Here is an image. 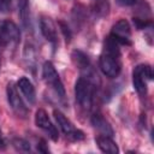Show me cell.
<instances>
[{
	"label": "cell",
	"mask_w": 154,
	"mask_h": 154,
	"mask_svg": "<svg viewBox=\"0 0 154 154\" xmlns=\"http://www.w3.org/2000/svg\"><path fill=\"white\" fill-rule=\"evenodd\" d=\"M119 43L113 40L111 36H108L105 40L103 49L99 59L100 69L102 73L109 78H116L119 76L122 70V63H120V49Z\"/></svg>",
	"instance_id": "1"
},
{
	"label": "cell",
	"mask_w": 154,
	"mask_h": 154,
	"mask_svg": "<svg viewBox=\"0 0 154 154\" xmlns=\"http://www.w3.org/2000/svg\"><path fill=\"white\" fill-rule=\"evenodd\" d=\"M96 83L99 84V81H94L85 76H81L75 84L76 101L84 111H89L93 106Z\"/></svg>",
	"instance_id": "2"
},
{
	"label": "cell",
	"mask_w": 154,
	"mask_h": 154,
	"mask_svg": "<svg viewBox=\"0 0 154 154\" xmlns=\"http://www.w3.org/2000/svg\"><path fill=\"white\" fill-rule=\"evenodd\" d=\"M42 77L46 82L47 85H49L53 91L55 93V95L64 100L65 96H66V93H65V88H64V84L54 67V65L51 63V61H46L43 64V67H42Z\"/></svg>",
	"instance_id": "3"
},
{
	"label": "cell",
	"mask_w": 154,
	"mask_h": 154,
	"mask_svg": "<svg viewBox=\"0 0 154 154\" xmlns=\"http://www.w3.org/2000/svg\"><path fill=\"white\" fill-rule=\"evenodd\" d=\"M20 31L17 24L12 20L5 19L0 22V46L11 47L19 42Z\"/></svg>",
	"instance_id": "4"
},
{
	"label": "cell",
	"mask_w": 154,
	"mask_h": 154,
	"mask_svg": "<svg viewBox=\"0 0 154 154\" xmlns=\"http://www.w3.org/2000/svg\"><path fill=\"white\" fill-rule=\"evenodd\" d=\"M153 78L152 67L147 64L137 65L132 71V83L135 89L140 95H146L147 93V84Z\"/></svg>",
	"instance_id": "5"
},
{
	"label": "cell",
	"mask_w": 154,
	"mask_h": 154,
	"mask_svg": "<svg viewBox=\"0 0 154 154\" xmlns=\"http://www.w3.org/2000/svg\"><path fill=\"white\" fill-rule=\"evenodd\" d=\"M53 114H54V118H55L60 130L66 136V138H69L71 141H82V140H84L83 131L75 128V125L71 123V120L69 118H66V116L64 113H61L59 109H54Z\"/></svg>",
	"instance_id": "6"
},
{
	"label": "cell",
	"mask_w": 154,
	"mask_h": 154,
	"mask_svg": "<svg viewBox=\"0 0 154 154\" xmlns=\"http://www.w3.org/2000/svg\"><path fill=\"white\" fill-rule=\"evenodd\" d=\"M6 95H7V101L10 103V107L12 108V111L17 116H19V117H25L28 114V108L24 105L22 97L19 96L18 90H17V87L12 82H10L7 84Z\"/></svg>",
	"instance_id": "7"
},
{
	"label": "cell",
	"mask_w": 154,
	"mask_h": 154,
	"mask_svg": "<svg viewBox=\"0 0 154 154\" xmlns=\"http://www.w3.org/2000/svg\"><path fill=\"white\" fill-rule=\"evenodd\" d=\"M109 36L116 40L119 45H131L130 37H131V28L128 20L125 19H119L111 30Z\"/></svg>",
	"instance_id": "8"
},
{
	"label": "cell",
	"mask_w": 154,
	"mask_h": 154,
	"mask_svg": "<svg viewBox=\"0 0 154 154\" xmlns=\"http://www.w3.org/2000/svg\"><path fill=\"white\" fill-rule=\"evenodd\" d=\"M35 123L40 129H42L45 132H47L48 136L53 141H58V138H59L58 130L52 124V122H51V119H49V117H48V114H47V112L45 109L38 108L36 111V113H35Z\"/></svg>",
	"instance_id": "9"
},
{
	"label": "cell",
	"mask_w": 154,
	"mask_h": 154,
	"mask_svg": "<svg viewBox=\"0 0 154 154\" xmlns=\"http://www.w3.org/2000/svg\"><path fill=\"white\" fill-rule=\"evenodd\" d=\"M40 29L41 34L43 37L52 43L53 47H57L58 45V32H57V26L53 19L48 16H41L40 17Z\"/></svg>",
	"instance_id": "10"
},
{
	"label": "cell",
	"mask_w": 154,
	"mask_h": 154,
	"mask_svg": "<svg viewBox=\"0 0 154 154\" xmlns=\"http://www.w3.org/2000/svg\"><path fill=\"white\" fill-rule=\"evenodd\" d=\"M17 85L19 90L22 91V94L24 95V97L26 99V101L34 105L36 101V91H35V87L31 83V81L26 77H20L17 82Z\"/></svg>",
	"instance_id": "11"
},
{
	"label": "cell",
	"mask_w": 154,
	"mask_h": 154,
	"mask_svg": "<svg viewBox=\"0 0 154 154\" xmlns=\"http://www.w3.org/2000/svg\"><path fill=\"white\" fill-rule=\"evenodd\" d=\"M90 120H91L93 126H94L99 132H101V135L109 136V137H112V136L114 135V131H113L111 124L103 118L102 114L95 113V114L91 116V119H90Z\"/></svg>",
	"instance_id": "12"
},
{
	"label": "cell",
	"mask_w": 154,
	"mask_h": 154,
	"mask_svg": "<svg viewBox=\"0 0 154 154\" xmlns=\"http://www.w3.org/2000/svg\"><path fill=\"white\" fill-rule=\"evenodd\" d=\"M96 144L100 148L101 152L103 153H109V154H117L119 152L116 142L109 137V136H105V135H99L96 138Z\"/></svg>",
	"instance_id": "13"
},
{
	"label": "cell",
	"mask_w": 154,
	"mask_h": 154,
	"mask_svg": "<svg viewBox=\"0 0 154 154\" xmlns=\"http://www.w3.org/2000/svg\"><path fill=\"white\" fill-rule=\"evenodd\" d=\"M71 59H72L73 64H75L82 72L85 71V70H88V69H90V67H93L91 64H90V60H89L88 55H87L85 53H83L82 51H78V49L73 51L72 54H71Z\"/></svg>",
	"instance_id": "14"
},
{
	"label": "cell",
	"mask_w": 154,
	"mask_h": 154,
	"mask_svg": "<svg viewBox=\"0 0 154 154\" xmlns=\"http://www.w3.org/2000/svg\"><path fill=\"white\" fill-rule=\"evenodd\" d=\"M90 7L96 17H106L109 13V1L108 0H90Z\"/></svg>",
	"instance_id": "15"
},
{
	"label": "cell",
	"mask_w": 154,
	"mask_h": 154,
	"mask_svg": "<svg viewBox=\"0 0 154 154\" xmlns=\"http://www.w3.org/2000/svg\"><path fill=\"white\" fill-rule=\"evenodd\" d=\"M19 14L22 23L25 28L30 26V12H29V4L28 0H22L19 4Z\"/></svg>",
	"instance_id": "16"
},
{
	"label": "cell",
	"mask_w": 154,
	"mask_h": 154,
	"mask_svg": "<svg viewBox=\"0 0 154 154\" xmlns=\"http://www.w3.org/2000/svg\"><path fill=\"white\" fill-rule=\"evenodd\" d=\"M22 0H0V12H7L19 6Z\"/></svg>",
	"instance_id": "17"
},
{
	"label": "cell",
	"mask_w": 154,
	"mask_h": 154,
	"mask_svg": "<svg viewBox=\"0 0 154 154\" xmlns=\"http://www.w3.org/2000/svg\"><path fill=\"white\" fill-rule=\"evenodd\" d=\"M12 144L13 147L19 150V152H29L30 150V144L29 142H26L25 140L23 138H13L12 140Z\"/></svg>",
	"instance_id": "18"
},
{
	"label": "cell",
	"mask_w": 154,
	"mask_h": 154,
	"mask_svg": "<svg viewBox=\"0 0 154 154\" xmlns=\"http://www.w3.org/2000/svg\"><path fill=\"white\" fill-rule=\"evenodd\" d=\"M59 26H60V29H61V32L64 34V37H65L66 42H70L72 34H71V30H70V28L67 26V24L64 23L63 20H60V22H59Z\"/></svg>",
	"instance_id": "19"
},
{
	"label": "cell",
	"mask_w": 154,
	"mask_h": 154,
	"mask_svg": "<svg viewBox=\"0 0 154 154\" xmlns=\"http://www.w3.org/2000/svg\"><path fill=\"white\" fill-rule=\"evenodd\" d=\"M37 150L41 152V153H45V154L46 153H49V149H48L45 140H40L38 141V143H37Z\"/></svg>",
	"instance_id": "20"
},
{
	"label": "cell",
	"mask_w": 154,
	"mask_h": 154,
	"mask_svg": "<svg viewBox=\"0 0 154 154\" xmlns=\"http://www.w3.org/2000/svg\"><path fill=\"white\" fill-rule=\"evenodd\" d=\"M117 2L122 6H135L138 0H117Z\"/></svg>",
	"instance_id": "21"
},
{
	"label": "cell",
	"mask_w": 154,
	"mask_h": 154,
	"mask_svg": "<svg viewBox=\"0 0 154 154\" xmlns=\"http://www.w3.org/2000/svg\"><path fill=\"white\" fill-rule=\"evenodd\" d=\"M5 144H6V142H5L2 131H1V129H0V148H5Z\"/></svg>",
	"instance_id": "22"
},
{
	"label": "cell",
	"mask_w": 154,
	"mask_h": 154,
	"mask_svg": "<svg viewBox=\"0 0 154 154\" xmlns=\"http://www.w3.org/2000/svg\"><path fill=\"white\" fill-rule=\"evenodd\" d=\"M0 65H1V60H0Z\"/></svg>",
	"instance_id": "23"
}]
</instances>
